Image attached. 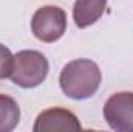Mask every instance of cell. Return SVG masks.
I'll use <instances>...</instances> for the list:
<instances>
[{
  "label": "cell",
  "instance_id": "5",
  "mask_svg": "<svg viewBox=\"0 0 133 132\" xmlns=\"http://www.w3.org/2000/svg\"><path fill=\"white\" fill-rule=\"evenodd\" d=\"M82 126L77 117L62 107H50L42 110L33 126L34 132H54V131H79Z\"/></svg>",
  "mask_w": 133,
  "mask_h": 132
},
{
  "label": "cell",
  "instance_id": "3",
  "mask_svg": "<svg viewBox=\"0 0 133 132\" xmlns=\"http://www.w3.org/2000/svg\"><path fill=\"white\" fill-rule=\"evenodd\" d=\"M31 31L45 44L59 40L66 31V13L54 5L39 8L31 19Z\"/></svg>",
  "mask_w": 133,
  "mask_h": 132
},
{
  "label": "cell",
  "instance_id": "4",
  "mask_svg": "<svg viewBox=\"0 0 133 132\" xmlns=\"http://www.w3.org/2000/svg\"><path fill=\"white\" fill-rule=\"evenodd\" d=\"M104 118L116 132H133V93H113L104 104Z\"/></svg>",
  "mask_w": 133,
  "mask_h": 132
},
{
  "label": "cell",
  "instance_id": "1",
  "mask_svg": "<svg viewBox=\"0 0 133 132\" xmlns=\"http://www.w3.org/2000/svg\"><path fill=\"white\" fill-rule=\"evenodd\" d=\"M101 70L91 59H74L68 62L59 76L62 92L71 99L91 98L101 86Z\"/></svg>",
  "mask_w": 133,
  "mask_h": 132
},
{
  "label": "cell",
  "instance_id": "7",
  "mask_svg": "<svg viewBox=\"0 0 133 132\" xmlns=\"http://www.w3.org/2000/svg\"><path fill=\"white\" fill-rule=\"evenodd\" d=\"M20 121V107L17 101L0 93V132H11Z\"/></svg>",
  "mask_w": 133,
  "mask_h": 132
},
{
  "label": "cell",
  "instance_id": "8",
  "mask_svg": "<svg viewBox=\"0 0 133 132\" xmlns=\"http://www.w3.org/2000/svg\"><path fill=\"white\" fill-rule=\"evenodd\" d=\"M12 64H14V56L9 51V48H6L5 45L0 44V79L9 78L11 71H12Z\"/></svg>",
  "mask_w": 133,
  "mask_h": 132
},
{
  "label": "cell",
  "instance_id": "2",
  "mask_svg": "<svg viewBox=\"0 0 133 132\" xmlns=\"http://www.w3.org/2000/svg\"><path fill=\"white\" fill-rule=\"evenodd\" d=\"M48 59L36 50H22L14 56L11 81L22 89H34L48 76Z\"/></svg>",
  "mask_w": 133,
  "mask_h": 132
},
{
  "label": "cell",
  "instance_id": "6",
  "mask_svg": "<svg viewBox=\"0 0 133 132\" xmlns=\"http://www.w3.org/2000/svg\"><path fill=\"white\" fill-rule=\"evenodd\" d=\"M107 8V0H76L73 19L77 28H87L96 23Z\"/></svg>",
  "mask_w": 133,
  "mask_h": 132
}]
</instances>
